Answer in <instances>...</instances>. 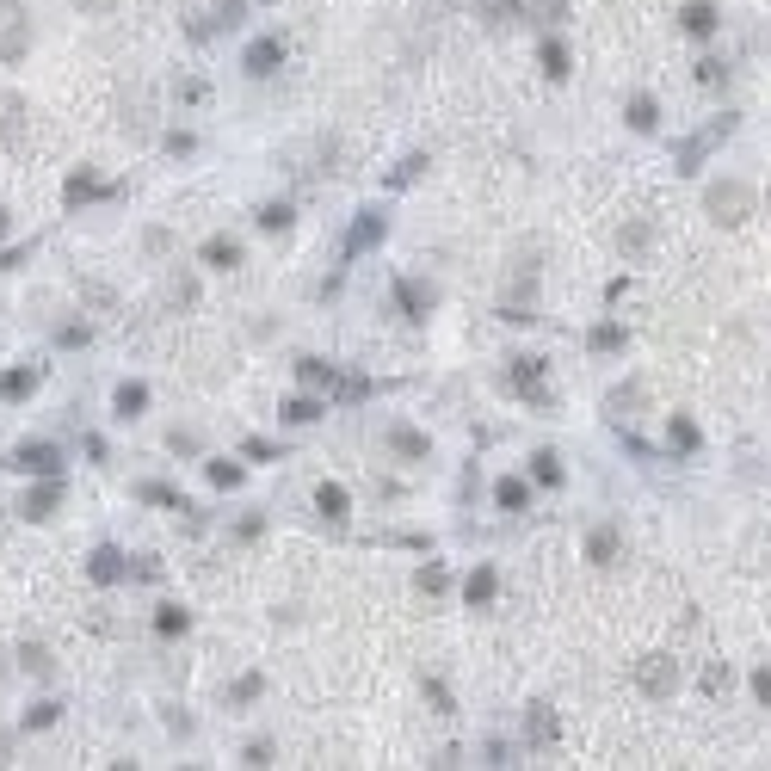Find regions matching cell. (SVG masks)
Listing matches in <instances>:
<instances>
[{
  "mask_svg": "<svg viewBox=\"0 0 771 771\" xmlns=\"http://www.w3.org/2000/svg\"><path fill=\"white\" fill-rule=\"evenodd\" d=\"M704 210H710V223L741 229V223H753L759 192L747 186V179H710V186H704Z\"/></svg>",
  "mask_w": 771,
  "mask_h": 771,
  "instance_id": "obj_1",
  "label": "cell"
},
{
  "mask_svg": "<svg viewBox=\"0 0 771 771\" xmlns=\"http://www.w3.org/2000/svg\"><path fill=\"white\" fill-rule=\"evenodd\" d=\"M734 124H741V118H734V112H722L716 124H704L697 136H685V142H679V155H673V173H685V179H691V173H704V155L716 149L722 136H734Z\"/></svg>",
  "mask_w": 771,
  "mask_h": 771,
  "instance_id": "obj_2",
  "label": "cell"
},
{
  "mask_svg": "<svg viewBox=\"0 0 771 771\" xmlns=\"http://www.w3.org/2000/svg\"><path fill=\"white\" fill-rule=\"evenodd\" d=\"M636 691L654 697V704H667V697L679 691V660L673 654H642L636 660Z\"/></svg>",
  "mask_w": 771,
  "mask_h": 771,
  "instance_id": "obj_3",
  "label": "cell"
},
{
  "mask_svg": "<svg viewBox=\"0 0 771 771\" xmlns=\"http://www.w3.org/2000/svg\"><path fill=\"white\" fill-rule=\"evenodd\" d=\"M31 50V13L19 0H0V62H19Z\"/></svg>",
  "mask_w": 771,
  "mask_h": 771,
  "instance_id": "obj_4",
  "label": "cell"
},
{
  "mask_svg": "<svg viewBox=\"0 0 771 771\" xmlns=\"http://www.w3.org/2000/svg\"><path fill=\"white\" fill-rule=\"evenodd\" d=\"M506 383L519 389V395L531 401V408H556V395H549V383H543V358H512Z\"/></svg>",
  "mask_w": 771,
  "mask_h": 771,
  "instance_id": "obj_5",
  "label": "cell"
},
{
  "mask_svg": "<svg viewBox=\"0 0 771 771\" xmlns=\"http://www.w3.org/2000/svg\"><path fill=\"white\" fill-rule=\"evenodd\" d=\"M432 303H438V290H432L426 278H395V309H401V321H426Z\"/></svg>",
  "mask_w": 771,
  "mask_h": 771,
  "instance_id": "obj_6",
  "label": "cell"
},
{
  "mask_svg": "<svg viewBox=\"0 0 771 771\" xmlns=\"http://www.w3.org/2000/svg\"><path fill=\"white\" fill-rule=\"evenodd\" d=\"M556 741H562V716L549 710V704H531V710H525V747H531V753H549Z\"/></svg>",
  "mask_w": 771,
  "mask_h": 771,
  "instance_id": "obj_7",
  "label": "cell"
},
{
  "mask_svg": "<svg viewBox=\"0 0 771 771\" xmlns=\"http://www.w3.org/2000/svg\"><path fill=\"white\" fill-rule=\"evenodd\" d=\"M679 31H685V38H716V31H722V7H716V0H685V7H679Z\"/></svg>",
  "mask_w": 771,
  "mask_h": 771,
  "instance_id": "obj_8",
  "label": "cell"
},
{
  "mask_svg": "<svg viewBox=\"0 0 771 771\" xmlns=\"http://www.w3.org/2000/svg\"><path fill=\"white\" fill-rule=\"evenodd\" d=\"M278 62H284V38H253V44H247V56H241V68H247L253 81L278 75Z\"/></svg>",
  "mask_w": 771,
  "mask_h": 771,
  "instance_id": "obj_9",
  "label": "cell"
},
{
  "mask_svg": "<svg viewBox=\"0 0 771 771\" xmlns=\"http://www.w3.org/2000/svg\"><path fill=\"white\" fill-rule=\"evenodd\" d=\"M25 99L19 93H0V149H25Z\"/></svg>",
  "mask_w": 771,
  "mask_h": 771,
  "instance_id": "obj_10",
  "label": "cell"
},
{
  "mask_svg": "<svg viewBox=\"0 0 771 771\" xmlns=\"http://www.w3.org/2000/svg\"><path fill=\"white\" fill-rule=\"evenodd\" d=\"M383 229H389V216H383V210H358V223H352V235H346V260H358L364 247H377V241H383Z\"/></svg>",
  "mask_w": 771,
  "mask_h": 771,
  "instance_id": "obj_11",
  "label": "cell"
},
{
  "mask_svg": "<svg viewBox=\"0 0 771 771\" xmlns=\"http://www.w3.org/2000/svg\"><path fill=\"white\" fill-rule=\"evenodd\" d=\"M87 574H93V586H118V580H130V562H124V549H93L87 556Z\"/></svg>",
  "mask_w": 771,
  "mask_h": 771,
  "instance_id": "obj_12",
  "label": "cell"
},
{
  "mask_svg": "<svg viewBox=\"0 0 771 771\" xmlns=\"http://www.w3.org/2000/svg\"><path fill=\"white\" fill-rule=\"evenodd\" d=\"M642 414V383H617L611 395H605V420L611 426H630Z\"/></svg>",
  "mask_w": 771,
  "mask_h": 771,
  "instance_id": "obj_13",
  "label": "cell"
},
{
  "mask_svg": "<svg viewBox=\"0 0 771 771\" xmlns=\"http://www.w3.org/2000/svg\"><path fill=\"white\" fill-rule=\"evenodd\" d=\"M7 469H25V475H56V469H62V457H56V445H44V438H38V445H19Z\"/></svg>",
  "mask_w": 771,
  "mask_h": 771,
  "instance_id": "obj_14",
  "label": "cell"
},
{
  "mask_svg": "<svg viewBox=\"0 0 771 771\" xmlns=\"http://www.w3.org/2000/svg\"><path fill=\"white\" fill-rule=\"evenodd\" d=\"M617 549H623V531L617 525H593V531H586V562H593V568H611Z\"/></svg>",
  "mask_w": 771,
  "mask_h": 771,
  "instance_id": "obj_15",
  "label": "cell"
},
{
  "mask_svg": "<svg viewBox=\"0 0 771 771\" xmlns=\"http://www.w3.org/2000/svg\"><path fill=\"white\" fill-rule=\"evenodd\" d=\"M198 260H204L210 272H235V266H241V241H235V235H210V241L198 247Z\"/></svg>",
  "mask_w": 771,
  "mask_h": 771,
  "instance_id": "obj_16",
  "label": "cell"
},
{
  "mask_svg": "<svg viewBox=\"0 0 771 771\" xmlns=\"http://www.w3.org/2000/svg\"><path fill=\"white\" fill-rule=\"evenodd\" d=\"M99 198H112V186L105 179H93V173H68V186H62V204H99Z\"/></svg>",
  "mask_w": 771,
  "mask_h": 771,
  "instance_id": "obj_17",
  "label": "cell"
},
{
  "mask_svg": "<svg viewBox=\"0 0 771 771\" xmlns=\"http://www.w3.org/2000/svg\"><path fill=\"white\" fill-rule=\"evenodd\" d=\"M648 247H654V223H648V216H636V223L617 229V253H623V260H642Z\"/></svg>",
  "mask_w": 771,
  "mask_h": 771,
  "instance_id": "obj_18",
  "label": "cell"
},
{
  "mask_svg": "<svg viewBox=\"0 0 771 771\" xmlns=\"http://www.w3.org/2000/svg\"><path fill=\"white\" fill-rule=\"evenodd\" d=\"M297 383H303V389H315V395H321V389L334 395V389H340V371H334L327 358H297Z\"/></svg>",
  "mask_w": 771,
  "mask_h": 771,
  "instance_id": "obj_19",
  "label": "cell"
},
{
  "mask_svg": "<svg viewBox=\"0 0 771 771\" xmlns=\"http://www.w3.org/2000/svg\"><path fill=\"white\" fill-rule=\"evenodd\" d=\"M623 118H630V130H636V136H654V130H660V105H654V93H630Z\"/></svg>",
  "mask_w": 771,
  "mask_h": 771,
  "instance_id": "obj_20",
  "label": "cell"
},
{
  "mask_svg": "<svg viewBox=\"0 0 771 771\" xmlns=\"http://www.w3.org/2000/svg\"><path fill=\"white\" fill-rule=\"evenodd\" d=\"M494 593H500V574H494L488 562H482V568H475V574L463 580V599H469L475 611H488V605H494Z\"/></svg>",
  "mask_w": 771,
  "mask_h": 771,
  "instance_id": "obj_21",
  "label": "cell"
},
{
  "mask_svg": "<svg viewBox=\"0 0 771 771\" xmlns=\"http://www.w3.org/2000/svg\"><path fill=\"white\" fill-rule=\"evenodd\" d=\"M247 19V0H216V13L204 25H192V38H210V31H235Z\"/></svg>",
  "mask_w": 771,
  "mask_h": 771,
  "instance_id": "obj_22",
  "label": "cell"
},
{
  "mask_svg": "<svg viewBox=\"0 0 771 771\" xmlns=\"http://www.w3.org/2000/svg\"><path fill=\"white\" fill-rule=\"evenodd\" d=\"M56 500H62V482H56V475H44V482L25 494V506H19V512H25V519H50Z\"/></svg>",
  "mask_w": 771,
  "mask_h": 771,
  "instance_id": "obj_23",
  "label": "cell"
},
{
  "mask_svg": "<svg viewBox=\"0 0 771 771\" xmlns=\"http://www.w3.org/2000/svg\"><path fill=\"white\" fill-rule=\"evenodd\" d=\"M512 13L531 19V25H562L568 19V0H512Z\"/></svg>",
  "mask_w": 771,
  "mask_h": 771,
  "instance_id": "obj_24",
  "label": "cell"
},
{
  "mask_svg": "<svg viewBox=\"0 0 771 771\" xmlns=\"http://www.w3.org/2000/svg\"><path fill=\"white\" fill-rule=\"evenodd\" d=\"M667 445H673L679 457H697V451H704V432H697V420L673 414V420H667Z\"/></svg>",
  "mask_w": 771,
  "mask_h": 771,
  "instance_id": "obj_25",
  "label": "cell"
},
{
  "mask_svg": "<svg viewBox=\"0 0 771 771\" xmlns=\"http://www.w3.org/2000/svg\"><path fill=\"white\" fill-rule=\"evenodd\" d=\"M537 62H543V75H549V81H556V87H562V81L574 75V62H568V44H562V38H543V50H537Z\"/></svg>",
  "mask_w": 771,
  "mask_h": 771,
  "instance_id": "obj_26",
  "label": "cell"
},
{
  "mask_svg": "<svg viewBox=\"0 0 771 771\" xmlns=\"http://www.w3.org/2000/svg\"><path fill=\"white\" fill-rule=\"evenodd\" d=\"M278 414H284L290 426H315V420L327 414V401H321V395L309 389V395H290V401H284V408H278Z\"/></svg>",
  "mask_w": 771,
  "mask_h": 771,
  "instance_id": "obj_27",
  "label": "cell"
},
{
  "mask_svg": "<svg viewBox=\"0 0 771 771\" xmlns=\"http://www.w3.org/2000/svg\"><path fill=\"white\" fill-rule=\"evenodd\" d=\"M315 512H321V519H334V525H340L346 512H352V494H346L340 482H321V488H315Z\"/></svg>",
  "mask_w": 771,
  "mask_h": 771,
  "instance_id": "obj_28",
  "label": "cell"
},
{
  "mask_svg": "<svg viewBox=\"0 0 771 771\" xmlns=\"http://www.w3.org/2000/svg\"><path fill=\"white\" fill-rule=\"evenodd\" d=\"M494 506L500 512H531V482L525 475H506V482L494 488Z\"/></svg>",
  "mask_w": 771,
  "mask_h": 771,
  "instance_id": "obj_29",
  "label": "cell"
},
{
  "mask_svg": "<svg viewBox=\"0 0 771 771\" xmlns=\"http://www.w3.org/2000/svg\"><path fill=\"white\" fill-rule=\"evenodd\" d=\"M586 346H593V352H623V346H630V334H623V321H593V334H586Z\"/></svg>",
  "mask_w": 771,
  "mask_h": 771,
  "instance_id": "obj_30",
  "label": "cell"
},
{
  "mask_svg": "<svg viewBox=\"0 0 771 771\" xmlns=\"http://www.w3.org/2000/svg\"><path fill=\"white\" fill-rule=\"evenodd\" d=\"M112 408H118V420H136L142 408H149V383H118V395H112Z\"/></svg>",
  "mask_w": 771,
  "mask_h": 771,
  "instance_id": "obj_31",
  "label": "cell"
},
{
  "mask_svg": "<svg viewBox=\"0 0 771 771\" xmlns=\"http://www.w3.org/2000/svg\"><path fill=\"white\" fill-rule=\"evenodd\" d=\"M389 451L420 463V457H426V432H414V426H389Z\"/></svg>",
  "mask_w": 771,
  "mask_h": 771,
  "instance_id": "obj_32",
  "label": "cell"
},
{
  "mask_svg": "<svg viewBox=\"0 0 771 771\" xmlns=\"http://www.w3.org/2000/svg\"><path fill=\"white\" fill-rule=\"evenodd\" d=\"M414 593H420V599H445V593H451V568H438V562L420 568V574H414Z\"/></svg>",
  "mask_w": 771,
  "mask_h": 771,
  "instance_id": "obj_33",
  "label": "cell"
},
{
  "mask_svg": "<svg viewBox=\"0 0 771 771\" xmlns=\"http://www.w3.org/2000/svg\"><path fill=\"white\" fill-rule=\"evenodd\" d=\"M31 389H38V371H31V364H13V371L0 377V395H7V401H25Z\"/></svg>",
  "mask_w": 771,
  "mask_h": 771,
  "instance_id": "obj_34",
  "label": "cell"
},
{
  "mask_svg": "<svg viewBox=\"0 0 771 771\" xmlns=\"http://www.w3.org/2000/svg\"><path fill=\"white\" fill-rule=\"evenodd\" d=\"M192 630V611L186 605H161L155 611V636H186Z\"/></svg>",
  "mask_w": 771,
  "mask_h": 771,
  "instance_id": "obj_35",
  "label": "cell"
},
{
  "mask_svg": "<svg viewBox=\"0 0 771 771\" xmlns=\"http://www.w3.org/2000/svg\"><path fill=\"white\" fill-rule=\"evenodd\" d=\"M531 475H537L543 488H562V482H568V475H562V457H556V451H537V457H531Z\"/></svg>",
  "mask_w": 771,
  "mask_h": 771,
  "instance_id": "obj_36",
  "label": "cell"
},
{
  "mask_svg": "<svg viewBox=\"0 0 771 771\" xmlns=\"http://www.w3.org/2000/svg\"><path fill=\"white\" fill-rule=\"evenodd\" d=\"M142 500H149V506H173V512H186V519H192V525H198V512H192V506H186V500H179V494H173V488H161V482H142Z\"/></svg>",
  "mask_w": 771,
  "mask_h": 771,
  "instance_id": "obj_37",
  "label": "cell"
},
{
  "mask_svg": "<svg viewBox=\"0 0 771 771\" xmlns=\"http://www.w3.org/2000/svg\"><path fill=\"white\" fill-rule=\"evenodd\" d=\"M426 167H432V161H426V155H408V161H401V167H395V173H389V192H408V186H414V179H420V173H426Z\"/></svg>",
  "mask_w": 771,
  "mask_h": 771,
  "instance_id": "obj_38",
  "label": "cell"
},
{
  "mask_svg": "<svg viewBox=\"0 0 771 771\" xmlns=\"http://www.w3.org/2000/svg\"><path fill=\"white\" fill-rule=\"evenodd\" d=\"M19 667H25V673H38V679H44V673H50V667H56V660H50V648H44V642H25V648H19Z\"/></svg>",
  "mask_w": 771,
  "mask_h": 771,
  "instance_id": "obj_39",
  "label": "cell"
},
{
  "mask_svg": "<svg viewBox=\"0 0 771 771\" xmlns=\"http://www.w3.org/2000/svg\"><path fill=\"white\" fill-rule=\"evenodd\" d=\"M253 223H260L266 235H284V229H290V204H260V216H253Z\"/></svg>",
  "mask_w": 771,
  "mask_h": 771,
  "instance_id": "obj_40",
  "label": "cell"
},
{
  "mask_svg": "<svg viewBox=\"0 0 771 771\" xmlns=\"http://www.w3.org/2000/svg\"><path fill=\"white\" fill-rule=\"evenodd\" d=\"M167 303H198V278L192 272H173L167 278Z\"/></svg>",
  "mask_w": 771,
  "mask_h": 771,
  "instance_id": "obj_41",
  "label": "cell"
},
{
  "mask_svg": "<svg viewBox=\"0 0 771 771\" xmlns=\"http://www.w3.org/2000/svg\"><path fill=\"white\" fill-rule=\"evenodd\" d=\"M420 691H426L432 716H451V710H457V704H451V691H445V679H420Z\"/></svg>",
  "mask_w": 771,
  "mask_h": 771,
  "instance_id": "obj_42",
  "label": "cell"
},
{
  "mask_svg": "<svg viewBox=\"0 0 771 771\" xmlns=\"http://www.w3.org/2000/svg\"><path fill=\"white\" fill-rule=\"evenodd\" d=\"M728 685H734L728 660H710V667H704V691H710V697H728Z\"/></svg>",
  "mask_w": 771,
  "mask_h": 771,
  "instance_id": "obj_43",
  "label": "cell"
},
{
  "mask_svg": "<svg viewBox=\"0 0 771 771\" xmlns=\"http://www.w3.org/2000/svg\"><path fill=\"white\" fill-rule=\"evenodd\" d=\"M56 716H62V704H31V710H25V734H31V728H56Z\"/></svg>",
  "mask_w": 771,
  "mask_h": 771,
  "instance_id": "obj_44",
  "label": "cell"
},
{
  "mask_svg": "<svg viewBox=\"0 0 771 771\" xmlns=\"http://www.w3.org/2000/svg\"><path fill=\"white\" fill-rule=\"evenodd\" d=\"M722 81H728V62H716V56L697 62V87H722Z\"/></svg>",
  "mask_w": 771,
  "mask_h": 771,
  "instance_id": "obj_45",
  "label": "cell"
},
{
  "mask_svg": "<svg viewBox=\"0 0 771 771\" xmlns=\"http://www.w3.org/2000/svg\"><path fill=\"white\" fill-rule=\"evenodd\" d=\"M260 691H266V679H260V673H241L229 697H235V704H253V697H260Z\"/></svg>",
  "mask_w": 771,
  "mask_h": 771,
  "instance_id": "obj_46",
  "label": "cell"
},
{
  "mask_svg": "<svg viewBox=\"0 0 771 771\" xmlns=\"http://www.w3.org/2000/svg\"><path fill=\"white\" fill-rule=\"evenodd\" d=\"M210 482H216V488H241V463H229V457L210 463Z\"/></svg>",
  "mask_w": 771,
  "mask_h": 771,
  "instance_id": "obj_47",
  "label": "cell"
},
{
  "mask_svg": "<svg viewBox=\"0 0 771 771\" xmlns=\"http://www.w3.org/2000/svg\"><path fill=\"white\" fill-rule=\"evenodd\" d=\"M241 457H253V463H272V457H284V451L272 445V438H247V445H241Z\"/></svg>",
  "mask_w": 771,
  "mask_h": 771,
  "instance_id": "obj_48",
  "label": "cell"
},
{
  "mask_svg": "<svg viewBox=\"0 0 771 771\" xmlns=\"http://www.w3.org/2000/svg\"><path fill=\"white\" fill-rule=\"evenodd\" d=\"M241 765H272V741H247V753H241Z\"/></svg>",
  "mask_w": 771,
  "mask_h": 771,
  "instance_id": "obj_49",
  "label": "cell"
},
{
  "mask_svg": "<svg viewBox=\"0 0 771 771\" xmlns=\"http://www.w3.org/2000/svg\"><path fill=\"white\" fill-rule=\"evenodd\" d=\"M56 340H62V346H87L93 334H87V327H81V321H68V327H62V334H56Z\"/></svg>",
  "mask_w": 771,
  "mask_h": 771,
  "instance_id": "obj_50",
  "label": "cell"
},
{
  "mask_svg": "<svg viewBox=\"0 0 771 771\" xmlns=\"http://www.w3.org/2000/svg\"><path fill=\"white\" fill-rule=\"evenodd\" d=\"M753 697H759V704L771 710V667H759V673H753Z\"/></svg>",
  "mask_w": 771,
  "mask_h": 771,
  "instance_id": "obj_51",
  "label": "cell"
},
{
  "mask_svg": "<svg viewBox=\"0 0 771 771\" xmlns=\"http://www.w3.org/2000/svg\"><path fill=\"white\" fill-rule=\"evenodd\" d=\"M482 765H512V753H506V741H488V747H482Z\"/></svg>",
  "mask_w": 771,
  "mask_h": 771,
  "instance_id": "obj_52",
  "label": "cell"
},
{
  "mask_svg": "<svg viewBox=\"0 0 771 771\" xmlns=\"http://www.w3.org/2000/svg\"><path fill=\"white\" fill-rule=\"evenodd\" d=\"M167 728H173V734H192V716L179 710V704H167Z\"/></svg>",
  "mask_w": 771,
  "mask_h": 771,
  "instance_id": "obj_53",
  "label": "cell"
},
{
  "mask_svg": "<svg viewBox=\"0 0 771 771\" xmlns=\"http://www.w3.org/2000/svg\"><path fill=\"white\" fill-rule=\"evenodd\" d=\"M167 445H173L179 457H192V451H198V438H192V432H167Z\"/></svg>",
  "mask_w": 771,
  "mask_h": 771,
  "instance_id": "obj_54",
  "label": "cell"
},
{
  "mask_svg": "<svg viewBox=\"0 0 771 771\" xmlns=\"http://www.w3.org/2000/svg\"><path fill=\"white\" fill-rule=\"evenodd\" d=\"M31 260V247H7V253H0V272H13V266H25Z\"/></svg>",
  "mask_w": 771,
  "mask_h": 771,
  "instance_id": "obj_55",
  "label": "cell"
},
{
  "mask_svg": "<svg viewBox=\"0 0 771 771\" xmlns=\"http://www.w3.org/2000/svg\"><path fill=\"white\" fill-rule=\"evenodd\" d=\"M179 99H186V105H204V81H179Z\"/></svg>",
  "mask_w": 771,
  "mask_h": 771,
  "instance_id": "obj_56",
  "label": "cell"
},
{
  "mask_svg": "<svg viewBox=\"0 0 771 771\" xmlns=\"http://www.w3.org/2000/svg\"><path fill=\"white\" fill-rule=\"evenodd\" d=\"M0 241H7V210H0Z\"/></svg>",
  "mask_w": 771,
  "mask_h": 771,
  "instance_id": "obj_57",
  "label": "cell"
},
{
  "mask_svg": "<svg viewBox=\"0 0 771 771\" xmlns=\"http://www.w3.org/2000/svg\"><path fill=\"white\" fill-rule=\"evenodd\" d=\"M765 210H771V186H765Z\"/></svg>",
  "mask_w": 771,
  "mask_h": 771,
  "instance_id": "obj_58",
  "label": "cell"
}]
</instances>
